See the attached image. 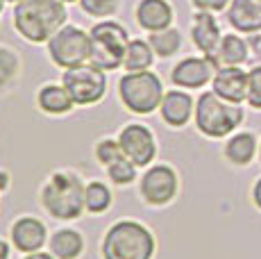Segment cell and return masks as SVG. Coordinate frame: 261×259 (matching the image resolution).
I'll return each instance as SVG.
<instances>
[{
	"instance_id": "35",
	"label": "cell",
	"mask_w": 261,
	"mask_h": 259,
	"mask_svg": "<svg viewBox=\"0 0 261 259\" xmlns=\"http://www.w3.org/2000/svg\"><path fill=\"white\" fill-rule=\"evenodd\" d=\"M5 3H21V0H5Z\"/></svg>"
},
{
	"instance_id": "31",
	"label": "cell",
	"mask_w": 261,
	"mask_h": 259,
	"mask_svg": "<svg viewBox=\"0 0 261 259\" xmlns=\"http://www.w3.org/2000/svg\"><path fill=\"white\" fill-rule=\"evenodd\" d=\"M0 259H9V246L0 239Z\"/></svg>"
},
{
	"instance_id": "27",
	"label": "cell",
	"mask_w": 261,
	"mask_h": 259,
	"mask_svg": "<svg viewBox=\"0 0 261 259\" xmlns=\"http://www.w3.org/2000/svg\"><path fill=\"white\" fill-rule=\"evenodd\" d=\"M120 157H125V155H123V148H120L118 141L105 139V141H100L98 146H95V159H98L102 166H109V164L116 162Z\"/></svg>"
},
{
	"instance_id": "2",
	"label": "cell",
	"mask_w": 261,
	"mask_h": 259,
	"mask_svg": "<svg viewBox=\"0 0 261 259\" xmlns=\"http://www.w3.org/2000/svg\"><path fill=\"white\" fill-rule=\"evenodd\" d=\"M154 237L137 221H118L109 227L102 241L105 259H152Z\"/></svg>"
},
{
	"instance_id": "22",
	"label": "cell",
	"mask_w": 261,
	"mask_h": 259,
	"mask_svg": "<svg viewBox=\"0 0 261 259\" xmlns=\"http://www.w3.org/2000/svg\"><path fill=\"white\" fill-rule=\"evenodd\" d=\"M148 43L152 46V50L159 55V57H170L179 50L182 46V37L175 28H166V30H159V32H150Z\"/></svg>"
},
{
	"instance_id": "10",
	"label": "cell",
	"mask_w": 261,
	"mask_h": 259,
	"mask_svg": "<svg viewBox=\"0 0 261 259\" xmlns=\"http://www.w3.org/2000/svg\"><path fill=\"white\" fill-rule=\"evenodd\" d=\"M177 193V175L170 166H152L141 177V196L150 205H166Z\"/></svg>"
},
{
	"instance_id": "30",
	"label": "cell",
	"mask_w": 261,
	"mask_h": 259,
	"mask_svg": "<svg viewBox=\"0 0 261 259\" xmlns=\"http://www.w3.org/2000/svg\"><path fill=\"white\" fill-rule=\"evenodd\" d=\"M227 3L229 0H193V5L202 12H220V9H225Z\"/></svg>"
},
{
	"instance_id": "26",
	"label": "cell",
	"mask_w": 261,
	"mask_h": 259,
	"mask_svg": "<svg viewBox=\"0 0 261 259\" xmlns=\"http://www.w3.org/2000/svg\"><path fill=\"white\" fill-rule=\"evenodd\" d=\"M18 73V57L12 50L0 46V89L9 84Z\"/></svg>"
},
{
	"instance_id": "25",
	"label": "cell",
	"mask_w": 261,
	"mask_h": 259,
	"mask_svg": "<svg viewBox=\"0 0 261 259\" xmlns=\"http://www.w3.org/2000/svg\"><path fill=\"white\" fill-rule=\"evenodd\" d=\"M107 173H109V180L114 184H129L137 180V164L129 162L127 157H120L116 162L109 164Z\"/></svg>"
},
{
	"instance_id": "6",
	"label": "cell",
	"mask_w": 261,
	"mask_h": 259,
	"mask_svg": "<svg viewBox=\"0 0 261 259\" xmlns=\"http://www.w3.org/2000/svg\"><path fill=\"white\" fill-rule=\"evenodd\" d=\"M91 59L93 66L102 71H114L123 64L129 39L127 32L114 21H105L91 28Z\"/></svg>"
},
{
	"instance_id": "9",
	"label": "cell",
	"mask_w": 261,
	"mask_h": 259,
	"mask_svg": "<svg viewBox=\"0 0 261 259\" xmlns=\"http://www.w3.org/2000/svg\"><path fill=\"white\" fill-rule=\"evenodd\" d=\"M118 143L123 148V155L134 162L137 166H148L157 155V141L154 134L145 125L132 123V125L123 127L118 134Z\"/></svg>"
},
{
	"instance_id": "24",
	"label": "cell",
	"mask_w": 261,
	"mask_h": 259,
	"mask_svg": "<svg viewBox=\"0 0 261 259\" xmlns=\"http://www.w3.org/2000/svg\"><path fill=\"white\" fill-rule=\"evenodd\" d=\"M84 205H87V212L91 214L105 212L112 205V191L102 182H89L84 187Z\"/></svg>"
},
{
	"instance_id": "7",
	"label": "cell",
	"mask_w": 261,
	"mask_h": 259,
	"mask_svg": "<svg viewBox=\"0 0 261 259\" xmlns=\"http://www.w3.org/2000/svg\"><path fill=\"white\" fill-rule=\"evenodd\" d=\"M48 55L57 66L73 68L91 59V34L75 25H64L48 41Z\"/></svg>"
},
{
	"instance_id": "23",
	"label": "cell",
	"mask_w": 261,
	"mask_h": 259,
	"mask_svg": "<svg viewBox=\"0 0 261 259\" xmlns=\"http://www.w3.org/2000/svg\"><path fill=\"white\" fill-rule=\"evenodd\" d=\"M248 57V46H245L243 39H239L237 34H227V37L220 39L218 46V59L227 66H237V64L245 62Z\"/></svg>"
},
{
	"instance_id": "34",
	"label": "cell",
	"mask_w": 261,
	"mask_h": 259,
	"mask_svg": "<svg viewBox=\"0 0 261 259\" xmlns=\"http://www.w3.org/2000/svg\"><path fill=\"white\" fill-rule=\"evenodd\" d=\"M3 7H5V0H0V12H3Z\"/></svg>"
},
{
	"instance_id": "5",
	"label": "cell",
	"mask_w": 261,
	"mask_h": 259,
	"mask_svg": "<svg viewBox=\"0 0 261 259\" xmlns=\"http://www.w3.org/2000/svg\"><path fill=\"white\" fill-rule=\"evenodd\" d=\"M118 96L129 112L150 114L157 107H162V100H164L162 80L150 71L127 73L118 82Z\"/></svg>"
},
{
	"instance_id": "20",
	"label": "cell",
	"mask_w": 261,
	"mask_h": 259,
	"mask_svg": "<svg viewBox=\"0 0 261 259\" xmlns=\"http://www.w3.org/2000/svg\"><path fill=\"white\" fill-rule=\"evenodd\" d=\"M150 64H152V46L148 41H141V39L129 41L127 53H125V59H123V66L127 68V73L148 71Z\"/></svg>"
},
{
	"instance_id": "36",
	"label": "cell",
	"mask_w": 261,
	"mask_h": 259,
	"mask_svg": "<svg viewBox=\"0 0 261 259\" xmlns=\"http://www.w3.org/2000/svg\"><path fill=\"white\" fill-rule=\"evenodd\" d=\"M64 3H75V0H64Z\"/></svg>"
},
{
	"instance_id": "11",
	"label": "cell",
	"mask_w": 261,
	"mask_h": 259,
	"mask_svg": "<svg viewBox=\"0 0 261 259\" xmlns=\"http://www.w3.org/2000/svg\"><path fill=\"white\" fill-rule=\"evenodd\" d=\"M214 93L223 100L239 105L248 98V73H243L239 66H225L214 77Z\"/></svg>"
},
{
	"instance_id": "17",
	"label": "cell",
	"mask_w": 261,
	"mask_h": 259,
	"mask_svg": "<svg viewBox=\"0 0 261 259\" xmlns=\"http://www.w3.org/2000/svg\"><path fill=\"white\" fill-rule=\"evenodd\" d=\"M162 118L173 127H182L189 123L191 112H193V100L191 96L182 91H170L162 100Z\"/></svg>"
},
{
	"instance_id": "29",
	"label": "cell",
	"mask_w": 261,
	"mask_h": 259,
	"mask_svg": "<svg viewBox=\"0 0 261 259\" xmlns=\"http://www.w3.org/2000/svg\"><path fill=\"white\" fill-rule=\"evenodd\" d=\"M245 100L254 109H261V66L248 73V98Z\"/></svg>"
},
{
	"instance_id": "18",
	"label": "cell",
	"mask_w": 261,
	"mask_h": 259,
	"mask_svg": "<svg viewBox=\"0 0 261 259\" xmlns=\"http://www.w3.org/2000/svg\"><path fill=\"white\" fill-rule=\"evenodd\" d=\"M37 102H39V107H41V112L55 114V116H59V114H68L75 105L73 98L68 96V91L64 89V84L62 87H57V84H48V87H43L37 96Z\"/></svg>"
},
{
	"instance_id": "3",
	"label": "cell",
	"mask_w": 261,
	"mask_h": 259,
	"mask_svg": "<svg viewBox=\"0 0 261 259\" xmlns=\"http://www.w3.org/2000/svg\"><path fill=\"white\" fill-rule=\"evenodd\" d=\"M41 202L50 216L59 221L77 218L87 209L84 205V184L75 173H55L41 191Z\"/></svg>"
},
{
	"instance_id": "14",
	"label": "cell",
	"mask_w": 261,
	"mask_h": 259,
	"mask_svg": "<svg viewBox=\"0 0 261 259\" xmlns=\"http://www.w3.org/2000/svg\"><path fill=\"white\" fill-rule=\"evenodd\" d=\"M137 21L148 32L166 30L173 23V7L166 0H141L137 7Z\"/></svg>"
},
{
	"instance_id": "19",
	"label": "cell",
	"mask_w": 261,
	"mask_h": 259,
	"mask_svg": "<svg viewBox=\"0 0 261 259\" xmlns=\"http://www.w3.org/2000/svg\"><path fill=\"white\" fill-rule=\"evenodd\" d=\"M82 248H84V239L75 230H59L50 239V250L59 259H75L82 252Z\"/></svg>"
},
{
	"instance_id": "16",
	"label": "cell",
	"mask_w": 261,
	"mask_h": 259,
	"mask_svg": "<svg viewBox=\"0 0 261 259\" xmlns=\"http://www.w3.org/2000/svg\"><path fill=\"white\" fill-rule=\"evenodd\" d=\"M193 41L195 46L200 48L207 57H214V53H218V46H220V30H218V23L214 21L212 14L202 12L195 16V23H193Z\"/></svg>"
},
{
	"instance_id": "21",
	"label": "cell",
	"mask_w": 261,
	"mask_h": 259,
	"mask_svg": "<svg viewBox=\"0 0 261 259\" xmlns=\"http://www.w3.org/2000/svg\"><path fill=\"white\" fill-rule=\"evenodd\" d=\"M254 150H257V141H254L252 134L243 132V134H237L227 141V148H225V155L232 164H250L254 157Z\"/></svg>"
},
{
	"instance_id": "28",
	"label": "cell",
	"mask_w": 261,
	"mask_h": 259,
	"mask_svg": "<svg viewBox=\"0 0 261 259\" xmlns=\"http://www.w3.org/2000/svg\"><path fill=\"white\" fill-rule=\"evenodd\" d=\"M82 9L89 14V16H109L118 9V0H80Z\"/></svg>"
},
{
	"instance_id": "15",
	"label": "cell",
	"mask_w": 261,
	"mask_h": 259,
	"mask_svg": "<svg viewBox=\"0 0 261 259\" xmlns=\"http://www.w3.org/2000/svg\"><path fill=\"white\" fill-rule=\"evenodd\" d=\"M227 18L241 32H259L261 30V0H232Z\"/></svg>"
},
{
	"instance_id": "12",
	"label": "cell",
	"mask_w": 261,
	"mask_h": 259,
	"mask_svg": "<svg viewBox=\"0 0 261 259\" xmlns=\"http://www.w3.org/2000/svg\"><path fill=\"white\" fill-rule=\"evenodd\" d=\"M46 237V225L34 216H23L12 225V241L21 252H39Z\"/></svg>"
},
{
	"instance_id": "8",
	"label": "cell",
	"mask_w": 261,
	"mask_h": 259,
	"mask_svg": "<svg viewBox=\"0 0 261 259\" xmlns=\"http://www.w3.org/2000/svg\"><path fill=\"white\" fill-rule=\"evenodd\" d=\"M62 82L75 105H95L98 100H102V96L107 93L105 71L93 66L91 62L66 68Z\"/></svg>"
},
{
	"instance_id": "33",
	"label": "cell",
	"mask_w": 261,
	"mask_h": 259,
	"mask_svg": "<svg viewBox=\"0 0 261 259\" xmlns=\"http://www.w3.org/2000/svg\"><path fill=\"white\" fill-rule=\"evenodd\" d=\"M25 259H53V257H50L48 252H30Z\"/></svg>"
},
{
	"instance_id": "32",
	"label": "cell",
	"mask_w": 261,
	"mask_h": 259,
	"mask_svg": "<svg viewBox=\"0 0 261 259\" xmlns=\"http://www.w3.org/2000/svg\"><path fill=\"white\" fill-rule=\"evenodd\" d=\"M254 202H257V207L261 209V180L257 182V187H254Z\"/></svg>"
},
{
	"instance_id": "4",
	"label": "cell",
	"mask_w": 261,
	"mask_h": 259,
	"mask_svg": "<svg viewBox=\"0 0 261 259\" xmlns=\"http://www.w3.org/2000/svg\"><path fill=\"white\" fill-rule=\"evenodd\" d=\"M243 121V109L234 102L223 100L214 91L202 93L195 105V125L204 137H227Z\"/></svg>"
},
{
	"instance_id": "1",
	"label": "cell",
	"mask_w": 261,
	"mask_h": 259,
	"mask_svg": "<svg viewBox=\"0 0 261 259\" xmlns=\"http://www.w3.org/2000/svg\"><path fill=\"white\" fill-rule=\"evenodd\" d=\"M66 16L64 0H21L14 9V28L28 41L43 43L64 28Z\"/></svg>"
},
{
	"instance_id": "13",
	"label": "cell",
	"mask_w": 261,
	"mask_h": 259,
	"mask_svg": "<svg viewBox=\"0 0 261 259\" xmlns=\"http://www.w3.org/2000/svg\"><path fill=\"white\" fill-rule=\"evenodd\" d=\"M173 82L177 87H184V89H200L212 80V66H209L207 59H195V57H189L184 62H179L177 66L173 68L170 73Z\"/></svg>"
}]
</instances>
